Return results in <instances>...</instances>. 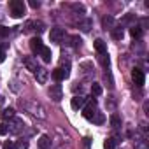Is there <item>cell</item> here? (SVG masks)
<instances>
[{"label":"cell","mask_w":149,"mask_h":149,"mask_svg":"<svg viewBox=\"0 0 149 149\" xmlns=\"http://www.w3.org/2000/svg\"><path fill=\"white\" fill-rule=\"evenodd\" d=\"M9 9H11V16L13 18H21L26 13V6L23 0H11L9 2Z\"/></svg>","instance_id":"6da1fadb"},{"label":"cell","mask_w":149,"mask_h":149,"mask_svg":"<svg viewBox=\"0 0 149 149\" xmlns=\"http://www.w3.org/2000/svg\"><path fill=\"white\" fill-rule=\"evenodd\" d=\"M21 105L32 114V116H37V118H40V119H44L46 118V112H44V107L40 105V104H37V102H21Z\"/></svg>","instance_id":"7a4b0ae2"},{"label":"cell","mask_w":149,"mask_h":149,"mask_svg":"<svg viewBox=\"0 0 149 149\" xmlns=\"http://www.w3.org/2000/svg\"><path fill=\"white\" fill-rule=\"evenodd\" d=\"M7 130L11 132V133H21L23 130H25V123H23V119H19V118H13L11 121H9V125H7Z\"/></svg>","instance_id":"3957f363"},{"label":"cell","mask_w":149,"mask_h":149,"mask_svg":"<svg viewBox=\"0 0 149 149\" xmlns=\"http://www.w3.org/2000/svg\"><path fill=\"white\" fill-rule=\"evenodd\" d=\"M95 112H97V100H95V98L86 100V104H84V107H83L84 118H86V119H91V116H93Z\"/></svg>","instance_id":"277c9868"},{"label":"cell","mask_w":149,"mask_h":149,"mask_svg":"<svg viewBox=\"0 0 149 149\" xmlns=\"http://www.w3.org/2000/svg\"><path fill=\"white\" fill-rule=\"evenodd\" d=\"M132 79H133V83H135V86H144V83H146V76H144V72L140 70V68H133L132 70Z\"/></svg>","instance_id":"5b68a950"},{"label":"cell","mask_w":149,"mask_h":149,"mask_svg":"<svg viewBox=\"0 0 149 149\" xmlns=\"http://www.w3.org/2000/svg\"><path fill=\"white\" fill-rule=\"evenodd\" d=\"M63 37H65V32H63L60 26H54V28H51V32H49V39H51V42H56V44H60Z\"/></svg>","instance_id":"8992f818"},{"label":"cell","mask_w":149,"mask_h":149,"mask_svg":"<svg viewBox=\"0 0 149 149\" xmlns=\"http://www.w3.org/2000/svg\"><path fill=\"white\" fill-rule=\"evenodd\" d=\"M49 97H51L54 102H60V100L63 98V90H61V86H60V84H53V86L49 88Z\"/></svg>","instance_id":"52a82bcc"},{"label":"cell","mask_w":149,"mask_h":149,"mask_svg":"<svg viewBox=\"0 0 149 149\" xmlns=\"http://www.w3.org/2000/svg\"><path fill=\"white\" fill-rule=\"evenodd\" d=\"M47 77H49L47 70L42 68V67H37V70H35V79H37V83L39 84H46L47 83Z\"/></svg>","instance_id":"ba28073f"},{"label":"cell","mask_w":149,"mask_h":149,"mask_svg":"<svg viewBox=\"0 0 149 149\" xmlns=\"http://www.w3.org/2000/svg\"><path fill=\"white\" fill-rule=\"evenodd\" d=\"M102 26H104V30H112V28H116V19H114V16H111V14L104 16V18H102Z\"/></svg>","instance_id":"9c48e42d"},{"label":"cell","mask_w":149,"mask_h":149,"mask_svg":"<svg viewBox=\"0 0 149 149\" xmlns=\"http://www.w3.org/2000/svg\"><path fill=\"white\" fill-rule=\"evenodd\" d=\"M42 47H44V44H42V40H40L39 37H33V39H30V49H32V53L39 54V53L42 51Z\"/></svg>","instance_id":"30bf717a"},{"label":"cell","mask_w":149,"mask_h":149,"mask_svg":"<svg viewBox=\"0 0 149 149\" xmlns=\"http://www.w3.org/2000/svg\"><path fill=\"white\" fill-rule=\"evenodd\" d=\"M84 104H86V98H84V97H74V98L70 100V107H72L74 111L83 109V107H84Z\"/></svg>","instance_id":"8fae6325"},{"label":"cell","mask_w":149,"mask_h":149,"mask_svg":"<svg viewBox=\"0 0 149 149\" xmlns=\"http://www.w3.org/2000/svg\"><path fill=\"white\" fill-rule=\"evenodd\" d=\"M39 54H40V58H42V61H44V63H49V61H51V58H53L51 49H49V47H46V46L42 47V51H40Z\"/></svg>","instance_id":"7c38bea8"},{"label":"cell","mask_w":149,"mask_h":149,"mask_svg":"<svg viewBox=\"0 0 149 149\" xmlns=\"http://www.w3.org/2000/svg\"><path fill=\"white\" fill-rule=\"evenodd\" d=\"M93 46H95V49L98 51V54H105V51H107V46H105V42H104L102 39H97Z\"/></svg>","instance_id":"4fadbf2b"},{"label":"cell","mask_w":149,"mask_h":149,"mask_svg":"<svg viewBox=\"0 0 149 149\" xmlns=\"http://www.w3.org/2000/svg\"><path fill=\"white\" fill-rule=\"evenodd\" d=\"M118 139L116 137H111V139H107L105 142H104V149H116L118 147Z\"/></svg>","instance_id":"5bb4252c"},{"label":"cell","mask_w":149,"mask_h":149,"mask_svg":"<svg viewBox=\"0 0 149 149\" xmlns=\"http://www.w3.org/2000/svg\"><path fill=\"white\" fill-rule=\"evenodd\" d=\"M130 35H132L133 39H140V37H142V26L133 25V26L130 28Z\"/></svg>","instance_id":"9a60e30c"},{"label":"cell","mask_w":149,"mask_h":149,"mask_svg":"<svg viewBox=\"0 0 149 149\" xmlns=\"http://www.w3.org/2000/svg\"><path fill=\"white\" fill-rule=\"evenodd\" d=\"M111 32H112V39H116V40H121V39L125 37V30H123L121 26H116V28H112Z\"/></svg>","instance_id":"2e32d148"},{"label":"cell","mask_w":149,"mask_h":149,"mask_svg":"<svg viewBox=\"0 0 149 149\" xmlns=\"http://www.w3.org/2000/svg\"><path fill=\"white\" fill-rule=\"evenodd\" d=\"M51 146V139L47 137V135H40V139H39V147L40 149H47Z\"/></svg>","instance_id":"e0dca14e"},{"label":"cell","mask_w":149,"mask_h":149,"mask_svg":"<svg viewBox=\"0 0 149 149\" xmlns=\"http://www.w3.org/2000/svg\"><path fill=\"white\" fill-rule=\"evenodd\" d=\"M91 26H93V21H91V19H83V21L79 23V28H81L83 32H90Z\"/></svg>","instance_id":"ac0fdd59"},{"label":"cell","mask_w":149,"mask_h":149,"mask_svg":"<svg viewBox=\"0 0 149 149\" xmlns=\"http://www.w3.org/2000/svg\"><path fill=\"white\" fill-rule=\"evenodd\" d=\"M109 121H111V126H112V128H119V126L123 125V121H121V118H119L118 114H112Z\"/></svg>","instance_id":"d6986e66"},{"label":"cell","mask_w":149,"mask_h":149,"mask_svg":"<svg viewBox=\"0 0 149 149\" xmlns=\"http://www.w3.org/2000/svg\"><path fill=\"white\" fill-rule=\"evenodd\" d=\"M90 121H93V123H97V125H102V123L105 121V118H104V114H102V112H98V111H97V112L91 116V119H90Z\"/></svg>","instance_id":"ffe728a7"},{"label":"cell","mask_w":149,"mask_h":149,"mask_svg":"<svg viewBox=\"0 0 149 149\" xmlns=\"http://www.w3.org/2000/svg\"><path fill=\"white\" fill-rule=\"evenodd\" d=\"M23 61H25V65H26V68H28L30 72H33V74H35V70H37V65L33 63V60H32V58H25Z\"/></svg>","instance_id":"44dd1931"},{"label":"cell","mask_w":149,"mask_h":149,"mask_svg":"<svg viewBox=\"0 0 149 149\" xmlns=\"http://www.w3.org/2000/svg\"><path fill=\"white\" fill-rule=\"evenodd\" d=\"M13 118H14V109H13V107L4 109V112H2V119H13Z\"/></svg>","instance_id":"7402d4cb"},{"label":"cell","mask_w":149,"mask_h":149,"mask_svg":"<svg viewBox=\"0 0 149 149\" xmlns=\"http://www.w3.org/2000/svg\"><path fill=\"white\" fill-rule=\"evenodd\" d=\"M91 93H93L95 97H100V95H102V86H100L98 83H93V84H91Z\"/></svg>","instance_id":"603a6c76"},{"label":"cell","mask_w":149,"mask_h":149,"mask_svg":"<svg viewBox=\"0 0 149 149\" xmlns=\"http://www.w3.org/2000/svg\"><path fill=\"white\" fill-rule=\"evenodd\" d=\"M60 70L63 72V77L67 79V77L70 76V63H68V61H67V63H63V65L60 67Z\"/></svg>","instance_id":"cb8c5ba5"},{"label":"cell","mask_w":149,"mask_h":149,"mask_svg":"<svg viewBox=\"0 0 149 149\" xmlns=\"http://www.w3.org/2000/svg\"><path fill=\"white\" fill-rule=\"evenodd\" d=\"M53 79H54V81H61V79H65V77H63V72H61L60 68L53 70Z\"/></svg>","instance_id":"d4e9b609"},{"label":"cell","mask_w":149,"mask_h":149,"mask_svg":"<svg viewBox=\"0 0 149 149\" xmlns=\"http://www.w3.org/2000/svg\"><path fill=\"white\" fill-rule=\"evenodd\" d=\"M14 147H16V149H28V140L21 139V140H18V144H16Z\"/></svg>","instance_id":"484cf974"},{"label":"cell","mask_w":149,"mask_h":149,"mask_svg":"<svg viewBox=\"0 0 149 149\" xmlns=\"http://www.w3.org/2000/svg\"><path fill=\"white\" fill-rule=\"evenodd\" d=\"M72 9H74V13H81V14H84V6L83 4H72Z\"/></svg>","instance_id":"4316f807"},{"label":"cell","mask_w":149,"mask_h":149,"mask_svg":"<svg viewBox=\"0 0 149 149\" xmlns=\"http://www.w3.org/2000/svg\"><path fill=\"white\" fill-rule=\"evenodd\" d=\"M100 63L107 68L109 67V63H111V60H109V54H100Z\"/></svg>","instance_id":"83f0119b"},{"label":"cell","mask_w":149,"mask_h":149,"mask_svg":"<svg viewBox=\"0 0 149 149\" xmlns=\"http://www.w3.org/2000/svg\"><path fill=\"white\" fill-rule=\"evenodd\" d=\"M70 40H72V46H74V47H79V46H81V42H83L77 35H72V37H70Z\"/></svg>","instance_id":"f1b7e54d"},{"label":"cell","mask_w":149,"mask_h":149,"mask_svg":"<svg viewBox=\"0 0 149 149\" xmlns=\"http://www.w3.org/2000/svg\"><path fill=\"white\" fill-rule=\"evenodd\" d=\"M11 35V28L7 26H0V37H9Z\"/></svg>","instance_id":"f546056e"},{"label":"cell","mask_w":149,"mask_h":149,"mask_svg":"<svg viewBox=\"0 0 149 149\" xmlns=\"http://www.w3.org/2000/svg\"><path fill=\"white\" fill-rule=\"evenodd\" d=\"M30 7L32 9H39L40 7V2H39V0H30Z\"/></svg>","instance_id":"4dcf8cb0"},{"label":"cell","mask_w":149,"mask_h":149,"mask_svg":"<svg viewBox=\"0 0 149 149\" xmlns=\"http://www.w3.org/2000/svg\"><path fill=\"white\" fill-rule=\"evenodd\" d=\"M4 149H16V147H14V144L11 140H6L4 142Z\"/></svg>","instance_id":"1f68e13d"},{"label":"cell","mask_w":149,"mask_h":149,"mask_svg":"<svg viewBox=\"0 0 149 149\" xmlns=\"http://www.w3.org/2000/svg\"><path fill=\"white\" fill-rule=\"evenodd\" d=\"M9 130H7V125H0V135H6Z\"/></svg>","instance_id":"d6a6232c"},{"label":"cell","mask_w":149,"mask_h":149,"mask_svg":"<svg viewBox=\"0 0 149 149\" xmlns=\"http://www.w3.org/2000/svg\"><path fill=\"white\" fill-rule=\"evenodd\" d=\"M4 61H6V51L0 49V63H4Z\"/></svg>","instance_id":"836d02e7"},{"label":"cell","mask_w":149,"mask_h":149,"mask_svg":"<svg viewBox=\"0 0 149 149\" xmlns=\"http://www.w3.org/2000/svg\"><path fill=\"white\" fill-rule=\"evenodd\" d=\"M4 100H6L4 97H0V109H2V105H4Z\"/></svg>","instance_id":"e575fe53"}]
</instances>
